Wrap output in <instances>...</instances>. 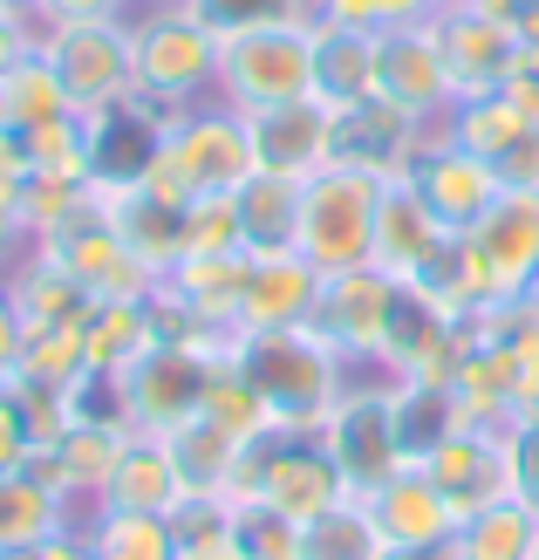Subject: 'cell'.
Wrapping results in <instances>:
<instances>
[{"mask_svg": "<svg viewBox=\"0 0 539 560\" xmlns=\"http://www.w3.org/2000/svg\"><path fill=\"white\" fill-rule=\"evenodd\" d=\"M225 355L239 362V376L260 389V404L273 410V424H301L315 431L328 424V410L342 404V389L355 383V362L328 342L321 328H260V335H233Z\"/></svg>", "mask_w": 539, "mask_h": 560, "instance_id": "6da1fadb", "label": "cell"}, {"mask_svg": "<svg viewBox=\"0 0 539 560\" xmlns=\"http://www.w3.org/2000/svg\"><path fill=\"white\" fill-rule=\"evenodd\" d=\"M130 96L157 103L164 117L219 96V35L185 0L130 8Z\"/></svg>", "mask_w": 539, "mask_h": 560, "instance_id": "7a4b0ae2", "label": "cell"}, {"mask_svg": "<svg viewBox=\"0 0 539 560\" xmlns=\"http://www.w3.org/2000/svg\"><path fill=\"white\" fill-rule=\"evenodd\" d=\"M253 178V151H246V117L212 103H191L164 117L157 137V164H151V185H164L172 199L198 206V199H233V191Z\"/></svg>", "mask_w": 539, "mask_h": 560, "instance_id": "3957f363", "label": "cell"}, {"mask_svg": "<svg viewBox=\"0 0 539 560\" xmlns=\"http://www.w3.org/2000/svg\"><path fill=\"white\" fill-rule=\"evenodd\" d=\"M233 499H260V506L288 513V520H315V513L335 506V499H349V479H342V465H335L321 424L315 431L273 424L267 438H253L239 452Z\"/></svg>", "mask_w": 539, "mask_h": 560, "instance_id": "277c9868", "label": "cell"}, {"mask_svg": "<svg viewBox=\"0 0 539 560\" xmlns=\"http://www.w3.org/2000/svg\"><path fill=\"white\" fill-rule=\"evenodd\" d=\"M376 212H383V178H362L328 164L301 185V226L294 254L315 273H349L376 260Z\"/></svg>", "mask_w": 539, "mask_h": 560, "instance_id": "5b68a950", "label": "cell"}, {"mask_svg": "<svg viewBox=\"0 0 539 560\" xmlns=\"http://www.w3.org/2000/svg\"><path fill=\"white\" fill-rule=\"evenodd\" d=\"M315 96V21H280V27H246L219 42V103L225 109H273Z\"/></svg>", "mask_w": 539, "mask_h": 560, "instance_id": "8992f818", "label": "cell"}, {"mask_svg": "<svg viewBox=\"0 0 539 560\" xmlns=\"http://www.w3.org/2000/svg\"><path fill=\"white\" fill-rule=\"evenodd\" d=\"M35 55L55 69L69 109H96L130 96V14H82V21H48L35 35Z\"/></svg>", "mask_w": 539, "mask_h": 560, "instance_id": "52a82bcc", "label": "cell"}, {"mask_svg": "<svg viewBox=\"0 0 539 560\" xmlns=\"http://www.w3.org/2000/svg\"><path fill=\"white\" fill-rule=\"evenodd\" d=\"M225 342H164L151 355H137L124 370V389H130V424L151 431V438H172L185 431L198 410H206V383L219 370Z\"/></svg>", "mask_w": 539, "mask_h": 560, "instance_id": "ba28073f", "label": "cell"}, {"mask_svg": "<svg viewBox=\"0 0 539 560\" xmlns=\"http://www.w3.org/2000/svg\"><path fill=\"white\" fill-rule=\"evenodd\" d=\"M321 438H328V452H335V465H342V479H349L355 499L376 492L389 471L410 465L403 431H396V389H389V376H376V383H349L342 404L328 410Z\"/></svg>", "mask_w": 539, "mask_h": 560, "instance_id": "9c48e42d", "label": "cell"}, {"mask_svg": "<svg viewBox=\"0 0 539 560\" xmlns=\"http://www.w3.org/2000/svg\"><path fill=\"white\" fill-rule=\"evenodd\" d=\"M417 465H423V479L450 499L458 520L513 499V438H505V424H458L450 438H437Z\"/></svg>", "mask_w": 539, "mask_h": 560, "instance_id": "30bf717a", "label": "cell"}, {"mask_svg": "<svg viewBox=\"0 0 539 560\" xmlns=\"http://www.w3.org/2000/svg\"><path fill=\"white\" fill-rule=\"evenodd\" d=\"M396 288H403V280L383 273L376 260H368V267H349V273H321V294H315V315H307V328H321L328 342L355 362V370H376L389 307H396Z\"/></svg>", "mask_w": 539, "mask_h": 560, "instance_id": "8fae6325", "label": "cell"}, {"mask_svg": "<svg viewBox=\"0 0 539 560\" xmlns=\"http://www.w3.org/2000/svg\"><path fill=\"white\" fill-rule=\"evenodd\" d=\"M403 178L417 185V199L437 212V226H444L450 240H465L478 219L499 206V191H505V178L492 172V164H485V158H471L465 144H450L444 130L423 137V151L410 158V172H403Z\"/></svg>", "mask_w": 539, "mask_h": 560, "instance_id": "7c38bea8", "label": "cell"}, {"mask_svg": "<svg viewBox=\"0 0 539 560\" xmlns=\"http://www.w3.org/2000/svg\"><path fill=\"white\" fill-rule=\"evenodd\" d=\"M437 27V55H444V75H450V96H499L505 82L519 69V35L513 27H499L492 14H478L471 0H444L431 14Z\"/></svg>", "mask_w": 539, "mask_h": 560, "instance_id": "4fadbf2b", "label": "cell"}, {"mask_svg": "<svg viewBox=\"0 0 539 560\" xmlns=\"http://www.w3.org/2000/svg\"><path fill=\"white\" fill-rule=\"evenodd\" d=\"M431 124H417L410 109H396L383 96H362V103H342L328 124V164L342 172H362V178H403L410 158L423 151Z\"/></svg>", "mask_w": 539, "mask_h": 560, "instance_id": "5bb4252c", "label": "cell"}, {"mask_svg": "<svg viewBox=\"0 0 539 560\" xmlns=\"http://www.w3.org/2000/svg\"><path fill=\"white\" fill-rule=\"evenodd\" d=\"M35 246H42V254L62 267V273H75L82 288H90V301H144V294H157V273L137 260L117 233H109V212H103V206H96L90 219H75V226L35 240Z\"/></svg>", "mask_w": 539, "mask_h": 560, "instance_id": "9a60e30c", "label": "cell"}, {"mask_svg": "<svg viewBox=\"0 0 539 560\" xmlns=\"http://www.w3.org/2000/svg\"><path fill=\"white\" fill-rule=\"evenodd\" d=\"M376 96L410 109L417 124H444L450 117V75H444V55H437V27L431 21H410V27H383L376 35Z\"/></svg>", "mask_w": 539, "mask_h": 560, "instance_id": "2e32d148", "label": "cell"}, {"mask_svg": "<svg viewBox=\"0 0 539 560\" xmlns=\"http://www.w3.org/2000/svg\"><path fill=\"white\" fill-rule=\"evenodd\" d=\"M328 124H335V109L321 96H294V103H273V109H246L253 172L294 178V185H307L315 172H328Z\"/></svg>", "mask_w": 539, "mask_h": 560, "instance_id": "e0dca14e", "label": "cell"}, {"mask_svg": "<svg viewBox=\"0 0 539 560\" xmlns=\"http://www.w3.org/2000/svg\"><path fill=\"white\" fill-rule=\"evenodd\" d=\"M103 212H109V233H117L157 280L185 260V212L191 206L172 199L164 185H151V178L117 185V191H103Z\"/></svg>", "mask_w": 539, "mask_h": 560, "instance_id": "ac0fdd59", "label": "cell"}, {"mask_svg": "<svg viewBox=\"0 0 539 560\" xmlns=\"http://www.w3.org/2000/svg\"><path fill=\"white\" fill-rule=\"evenodd\" d=\"M157 137H164V109L144 103V96H124V103L96 109V117H90V178H96L103 191L151 178Z\"/></svg>", "mask_w": 539, "mask_h": 560, "instance_id": "d6986e66", "label": "cell"}, {"mask_svg": "<svg viewBox=\"0 0 539 560\" xmlns=\"http://www.w3.org/2000/svg\"><path fill=\"white\" fill-rule=\"evenodd\" d=\"M450 233L437 226V212L417 199L410 178H383V212H376V267L396 280H423L437 267Z\"/></svg>", "mask_w": 539, "mask_h": 560, "instance_id": "ffe728a7", "label": "cell"}, {"mask_svg": "<svg viewBox=\"0 0 539 560\" xmlns=\"http://www.w3.org/2000/svg\"><path fill=\"white\" fill-rule=\"evenodd\" d=\"M185 471L172 458V438H151V431H130L117 465H109V486H103V506L117 513H164L172 520L185 506Z\"/></svg>", "mask_w": 539, "mask_h": 560, "instance_id": "44dd1931", "label": "cell"}, {"mask_svg": "<svg viewBox=\"0 0 539 560\" xmlns=\"http://www.w3.org/2000/svg\"><path fill=\"white\" fill-rule=\"evenodd\" d=\"M315 294H321V273L307 267L301 254H253L246 294H239V335L301 328L307 315H315Z\"/></svg>", "mask_w": 539, "mask_h": 560, "instance_id": "7402d4cb", "label": "cell"}, {"mask_svg": "<svg viewBox=\"0 0 539 560\" xmlns=\"http://www.w3.org/2000/svg\"><path fill=\"white\" fill-rule=\"evenodd\" d=\"M362 506L376 513V526H383L389 547H431V540L458 534V513H450V499L423 479V465L389 471L376 492H362Z\"/></svg>", "mask_w": 539, "mask_h": 560, "instance_id": "603a6c76", "label": "cell"}, {"mask_svg": "<svg viewBox=\"0 0 539 560\" xmlns=\"http://www.w3.org/2000/svg\"><path fill=\"white\" fill-rule=\"evenodd\" d=\"M8 288V301H14V315H21V328H75L82 315H90V288H82L75 273H62L42 246H27V254L14 260V273L0 280Z\"/></svg>", "mask_w": 539, "mask_h": 560, "instance_id": "cb8c5ba5", "label": "cell"}, {"mask_svg": "<svg viewBox=\"0 0 539 560\" xmlns=\"http://www.w3.org/2000/svg\"><path fill=\"white\" fill-rule=\"evenodd\" d=\"M315 96L328 109L376 96V35L315 14Z\"/></svg>", "mask_w": 539, "mask_h": 560, "instance_id": "d4e9b609", "label": "cell"}, {"mask_svg": "<svg viewBox=\"0 0 539 560\" xmlns=\"http://www.w3.org/2000/svg\"><path fill=\"white\" fill-rule=\"evenodd\" d=\"M437 130L450 137V144H465L471 158H485L492 172H499V164L513 158V151L526 144V137H532L539 124H532L526 109L499 90V96H465V103H450V117H444Z\"/></svg>", "mask_w": 539, "mask_h": 560, "instance_id": "484cf974", "label": "cell"}, {"mask_svg": "<svg viewBox=\"0 0 539 560\" xmlns=\"http://www.w3.org/2000/svg\"><path fill=\"white\" fill-rule=\"evenodd\" d=\"M157 349V315H151V294L144 301H96L90 315H82V355H90V370H109L124 376L137 355Z\"/></svg>", "mask_w": 539, "mask_h": 560, "instance_id": "4316f807", "label": "cell"}, {"mask_svg": "<svg viewBox=\"0 0 539 560\" xmlns=\"http://www.w3.org/2000/svg\"><path fill=\"white\" fill-rule=\"evenodd\" d=\"M233 212H239L246 254H294V226H301V185H294V178L253 172V178L233 191Z\"/></svg>", "mask_w": 539, "mask_h": 560, "instance_id": "83f0119b", "label": "cell"}, {"mask_svg": "<svg viewBox=\"0 0 539 560\" xmlns=\"http://www.w3.org/2000/svg\"><path fill=\"white\" fill-rule=\"evenodd\" d=\"M62 526H69V499L48 479H35L27 465L0 479V547H42Z\"/></svg>", "mask_w": 539, "mask_h": 560, "instance_id": "f1b7e54d", "label": "cell"}, {"mask_svg": "<svg viewBox=\"0 0 539 560\" xmlns=\"http://www.w3.org/2000/svg\"><path fill=\"white\" fill-rule=\"evenodd\" d=\"M383 553H389V540L355 492L335 499L328 513L301 520V560H383Z\"/></svg>", "mask_w": 539, "mask_h": 560, "instance_id": "f546056e", "label": "cell"}, {"mask_svg": "<svg viewBox=\"0 0 539 560\" xmlns=\"http://www.w3.org/2000/svg\"><path fill=\"white\" fill-rule=\"evenodd\" d=\"M458 560H532L539 547V513L526 499H499V506L458 520V534H450Z\"/></svg>", "mask_w": 539, "mask_h": 560, "instance_id": "4dcf8cb0", "label": "cell"}, {"mask_svg": "<svg viewBox=\"0 0 539 560\" xmlns=\"http://www.w3.org/2000/svg\"><path fill=\"white\" fill-rule=\"evenodd\" d=\"M90 547H96V560H178V534H172V520H164V513L96 506Z\"/></svg>", "mask_w": 539, "mask_h": 560, "instance_id": "1f68e13d", "label": "cell"}, {"mask_svg": "<svg viewBox=\"0 0 539 560\" xmlns=\"http://www.w3.org/2000/svg\"><path fill=\"white\" fill-rule=\"evenodd\" d=\"M55 117H69L62 82H55V69L42 55H21V62L0 75V130H35V124H55Z\"/></svg>", "mask_w": 539, "mask_h": 560, "instance_id": "d6a6232c", "label": "cell"}, {"mask_svg": "<svg viewBox=\"0 0 539 560\" xmlns=\"http://www.w3.org/2000/svg\"><path fill=\"white\" fill-rule=\"evenodd\" d=\"M239 452H246V444H233L219 424H206V417H191L185 431H172V458H178V471H185V486H191V492H219V499H233Z\"/></svg>", "mask_w": 539, "mask_h": 560, "instance_id": "836d02e7", "label": "cell"}, {"mask_svg": "<svg viewBox=\"0 0 539 560\" xmlns=\"http://www.w3.org/2000/svg\"><path fill=\"white\" fill-rule=\"evenodd\" d=\"M198 417H206V424H219L233 444H253V438L273 431V410L260 404V389L239 376L233 355H219V370H212V383H206V410H198Z\"/></svg>", "mask_w": 539, "mask_h": 560, "instance_id": "e575fe53", "label": "cell"}, {"mask_svg": "<svg viewBox=\"0 0 539 560\" xmlns=\"http://www.w3.org/2000/svg\"><path fill=\"white\" fill-rule=\"evenodd\" d=\"M389 389H396V431H403V452H410V465H417L423 452H431L437 438H450V431L465 424L444 383H410V376H389Z\"/></svg>", "mask_w": 539, "mask_h": 560, "instance_id": "d590c367", "label": "cell"}, {"mask_svg": "<svg viewBox=\"0 0 539 560\" xmlns=\"http://www.w3.org/2000/svg\"><path fill=\"white\" fill-rule=\"evenodd\" d=\"M90 355H82V322L75 328H21V355H14V383L35 389H69Z\"/></svg>", "mask_w": 539, "mask_h": 560, "instance_id": "8d00e7d4", "label": "cell"}, {"mask_svg": "<svg viewBox=\"0 0 539 560\" xmlns=\"http://www.w3.org/2000/svg\"><path fill=\"white\" fill-rule=\"evenodd\" d=\"M225 534L239 540L246 560H301V520L260 506V499H233L225 506Z\"/></svg>", "mask_w": 539, "mask_h": 560, "instance_id": "74e56055", "label": "cell"}, {"mask_svg": "<svg viewBox=\"0 0 539 560\" xmlns=\"http://www.w3.org/2000/svg\"><path fill=\"white\" fill-rule=\"evenodd\" d=\"M212 35H246V27H280V21H315V0H185Z\"/></svg>", "mask_w": 539, "mask_h": 560, "instance_id": "f35d334b", "label": "cell"}, {"mask_svg": "<svg viewBox=\"0 0 539 560\" xmlns=\"http://www.w3.org/2000/svg\"><path fill=\"white\" fill-rule=\"evenodd\" d=\"M444 0H315L321 21H342V27H368V35H383V27H410V21H431Z\"/></svg>", "mask_w": 539, "mask_h": 560, "instance_id": "ab89813d", "label": "cell"}, {"mask_svg": "<svg viewBox=\"0 0 539 560\" xmlns=\"http://www.w3.org/2000/svg\"><path fill=\"white\" fill-rule=\"evenodd\" d=\"M206 254H246L233 199H198L185 212V260H206Z\"/></svg>", "mask_w": 539, "mask_h": 560, "instance_id": "60d3db41", "label": "cell"}, {"mask_svg": "<svg viewBox=\"0 0 539 560\" xmlns=\"http://www.w3.org/2000/svg\"><path fill=\"white\" fill-rule=\"evenodd\" d=\"M513 438V499L539 513V417H519V424H505Z\"/></svg>", "mask_w": 539, "mask_h": 560, "instance_id": "b9f144b4", "label": "cell"}, {"mask_svg": "<svg viewBox=\"0 0 539 560\" xmlns=\"http://www.w3.org/2000/svg\"><path fill=\"white\" fill-rule=\"evenodd\" d=\"M27 458H35V431H27V417H21V397L0 389V479L21 471Z\"/></svg>", "mask_w": 539, "mask_h": 560, "instance_id": "7bdbcfd3", "label": "cell"}, {"mask_svg": "<svg viewBox=\"0 0 539 560\" xmlns=\"http://www.w3.org/2000/svg\"><path fill=\"white\" fill-rule=\"evenodd\" d=\"M478 14H492L499 27H513L519 42H539V0H471Z\"/></svg>", "mask_w": 539, "mask_h": 560, "instance_id": "ee69618b", "label": "cell"}, {"mask_svg": "<svg viewBox=\"0 0 539 560\" xmlns=\"http://www.w3.org/2000/svg\"><path fill=\"white\" fill-rule=\"evenodd\" d=\"M35 35L42 27L27 21V14H14V8H0V75H8L21 55H35Z\"/></svg>", "mask_w": 539, "mask_h": 560, "instance_id": "f6af8a7d", "label": "cell"}, {"mask_svg": "<svg viewBox=\"0 0 539 560\" xmlns=\"http://www.w3.org/2000/svg\"><path fill=\"white\" fill-rule=\"evenodd\" d=\"M178 560H246V553H239V540L225 534V526H212V534L178 540Z\"/></svg>", "mask_w": 539, "mask_h": 560, "instance_id": "bcb514c9", "label": "cell"}, {"mask_svg": "<svg viewBox=\"0 0 539 560\" xmlns=\"http://www.w3.org/2000/svg\"><path fill=\"white\" fill-rule=\"evenodd\" d=\"M14 355H21V315H14L8 288H0V389L14 383Z\"/></svg>", "mask_w": 539, "mask_h": 560, "instance_id": "7dc6e473", "label": "cell"}, {"mask_svg": "<svg viewBox=\"0 0 539 560\" xmlns=\"http://www.w3.org/2000/svg\"><path fill=\"white\" fill-rule=\"evenodd\" d=\"M82 14H130V0H42V27L48 21H82Z\"/></svg>", "mask_w": 539, "mask_h": 560, "instance_id": "c3c4849f", "label": "cell"}, {"mask_svg": "<svg viewBox=\"0 0 539 560\" xmlns=\"http://www.w3.org/2000/svg\"><path fill=\"white\" fill-rule=\"evenodd\" d=\"M21 185H27V164H21V151H14V137L0 130V206L14 212V199H21Z\"/></svg>", "mask_w": 539, "mask_h": 560, "instance_id": "681fc988", "label": "cell"}, {"mask_svg": "<svg viewBox=\"0 0 539 560\" xmlns=\"http://www.w3.org/2000/svg\"><path fill=\"white\" fill-rule=\"evenodd\" d=\"M27 246H35V240H27V226H21V212H8V206H0V280L14 273V260L27 254Z\"/></svg>", "mask_w": 539, "mask_h": 560, "instance_id": "f907efd6", "label": "cell"}, {"mask_svg": "<svg viewBox=\"0 0 539 560\" xmlns=\"http://www.w3.org/2000/svg\"><path fill=\"white\" fill-rule=\"evenodd\" d=\"M42 560H96L90 526H62V534H48V540H42Z\"/></svg>", "mask_w": 539, "mask_h": 560, "instance_id": "816d5d0a", "label": "cell"}, {"mask_svg": "<svg viewBox=\"0 0 539 560\" xmlns=\"http://www.w3.org/2000/svg\"><path fill=\"white\" fill-rule=\"evenodd\" d=\"M383 560H458V547H450V540H431V547H389Z\"/></svg>", "mask_w": 539, "mask_h": 560, "instance_id": "f5cc1de1", "label": "cell"}, {"mask_svg": "<svg viewBox=\"0 0 539 560\" xmlns=\"http://www.w3.org/2000/svg\"><path fill=\"white\" fill-rule=\"evenodd\" d=\"M0 8H14V14H27V21L42 27V0H0Z\"/></svg>", "mask_w": 539, "mask_h": 560, "instance_id": "db71d44e", "label": "cell"}, {"mask_svg": "<svg viewBox=\"0 0 539 560\" xmlns=\"http://www.w3.org/2000/svg\"><path fill=\"white\" fill-rule=\"evenodd\" d=\"M0 560H42V547H0Z\"/></svg>", "mask_w": 539, "mask_h": 560, "instance_id": "11a10c76", "label": "cell"}, {"mask_svg": "<svg viewBox=\"0 0 539 560\" xmlns=\"http://www.w3.org/2000/svg\"><path fill=\"white\" fill-rule=\"evenodd\" d=\"M130 8H151V0H130Z\"/></svg>", "mask_w": 539, "mask_h": 560, "instance_id": "9f6ffc18", "label": "cell"}, {"mask_svg": "<svg viewBox=\"0 0 539 560\" xmlns=\"http://www.w3.org/2000/svg\"><path fill=\"white\" fill-rule=\"evenodd\" d=\"M532 560H539V547H532Z\"/></svg>", "mask_w": 539, "mask_h": 560, "instance_id": "6f0895ef", "label": "cell"}]
</instances>
